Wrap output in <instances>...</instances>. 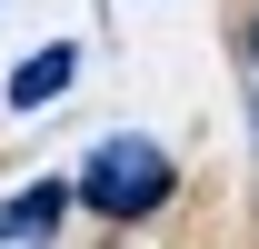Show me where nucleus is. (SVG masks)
I'll return each instance as SVG.
<instances>
[{"mask_svg": "<svg viewBox=\"0 0 259 249\" xmlns=\"http://www.w3.org/2000/svg\"><path fill=\"white\" fill-rule=\"evenodd\" d=\"M169 189H180V170H169V150L160 140H140V130H120V140H100L90 159H80V210H100V219H150V210H169Z\"/></svg>", "mask_w": 259, "mask_h": 249, "instance_id": "f257e3e1", "label": "nucleus"}, {"mask_svg": "<svg viewBox=\"0 0 259 249\" xmlns=\"http://www.w3.org/2000/svg\"><path fill=\"white\" fill-rule=\"evenodd\" d=\"M70 80H80V40H40L30 60L10 70V110H50Z\"/></svg>", "mask_w": 259, "mask_h": 249, "instance_id": "f03ea898", "label": "nucleus"}, {"mask_svg": "<svg viewBox=\"0 0 259 249\" xmlns=\"http://www.w3.org/2000/svg\"><path fill=\"white\" fill-rule=\"evenodd\" d=\"M60 219H70V180H30L20 199H0V239H10V249H40Z\"/></svg>", "mask_w": 259, "mask_h": 249, "instance_id": "7ed1b4c3", "label": "nucleus"}, {"mask_svg": "<svg viewBox=\"0 0 259 249\" xmlns=\"http://www.w3.org/2000/svg\"><path fill=\"white\" fill-rule=\"evenodd\" d=\"M249 70H259V20H249Z\"/></svg>", "mask_w": 259, "mask_h": 249, "instance_id": "20e7f679", "label": "nucleus"}]
</instances>
